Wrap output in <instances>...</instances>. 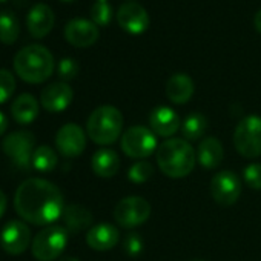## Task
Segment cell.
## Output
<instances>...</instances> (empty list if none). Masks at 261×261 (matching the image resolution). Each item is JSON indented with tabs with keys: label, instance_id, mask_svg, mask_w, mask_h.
<instances>
[{
	"label": "cell",
	"instance_id": "6da1fadb",
	"mask_svg": "<svg viewBox=\"0 0 261 261\" xmlns=\"http://www.w3.org/2000/svg\"><path fill=\"white\" fill-rule=\"evenodd\" d=\"M14 207L25 221L48 226L57 221L65 211L63 194L45 178H28L16 191Z\"/></svg>",
	"mask_w": 261,
	"mask_h": 261
},
{
	"label": "cell",
	"instance_id": "7a4b0ae2",
	"mask_svg": "<svg viewBox=\"0 0 261 261\" xmlns=\"http://www.w3.org/2000/svg\"><path fill=\"white\" fill-rule=\"evenodd\" d=\"M197 163V152L185 139H168L157 148V165L169 178L188 177Z\"/></svg>",
	"mask_w": 261,
	"mask_h": 261
},
{
	"label": "cell",
	"instance_id": "3957f363",
	"mask_svg": "<svg viewBox=\"0 0 261 261\" xmlns=\"http://www.w3.org/2000/svg\"><path fill=\"white\" fill-rule=\"evenodd\" d=\"M54 57L51 51L39 43L23 46L14 57V69L27 83H43L54 72Z\"/></svg>",
	"mask_w": 261,
	"mask_h": 261
},
{
	"label": "cell",
	"instance_id": "277c9868",
	"mask_svg": "<svg viewBox=\"0 0 261 261\" xmlns=\"http://www.w3.org/2000/svg\"><path fill=\"white\" fill-rule=\"evenodd\" d=\"M123 123V114L115 106L103 105L94 109L88 117L86 133L88 137L97 145H112L118 137H121Z\"/></svg>",
	"mask_w": 261,
	"mask_h": 261
},
{
	"label": "cell",
	"instance_id": "5b68a950",
	"mask_svg": "<svg viewBox=\"0 0 261 261\" xmlns=\"http://www.w3.org/2000/svg\"><path fill=\"white\" fill-rule=\"evenodd\" d=\"M69 232L63 226L51 224L40 230L33 240V255L37 261H56L68 244Z\"/></svg>",
	"mask_w": 261,
	"mask_h": 261
},
{
	"label": "cell",
	"instance_id": "8992f818",
	"mask_svg": "<svg viewBox=\"0 0 261 261\" xmlns=\"http://www.w3.org/2000/svg\"><path fill=\"white\" fill-rule=\"evenodd\" d=\"M233 145L240 155L256 159L261 155V117L247 115L235 127Z\"/></svg>",
	"mask_w": 261,
	"mask_h": 261
},
{
	"label": "cell",
	"instance_id": "52a82bcc",
	"mask_svg": "<svg viewBox=\"0 0 261 261\" xmlns=\"http://www.w3.org/2000/svg\"><path fill=\"white\" fill-rule=\"evenodd\" d=\"M120 145L121 151L127 157L139 160L148 159L159 148L157 136L149 127L145 126H130L129 129H126L124 134L121 136Z\"/></svg>",
	"mask_w": 261,
	"mask_h": 261
},
{
	"label": "cell",
	"instance_id": "ba28073f",
	"mask_svg": "<svg viewBox=\"0 0 261 261\" xmlns=\"http://www.w3.org/2000/svg\"><path fill=\"white\" fill-rule=\"evenodd\" d=\"M151 217V204L143 197L130 195L117 203L114 207V220L121 227L133 229L142 226Z\"/></svg>",
	"mask_w": 261,
	"mask_h": 261
},
{
	"label": "cell",
	"instance_id": "9c48e42d",
	"mask_svg": "<svg viewBox=\"0 0 261 261\" xmlns=\"http://www.w3.org/2000/svg\"><path fill=\"white\" fill-rule=\"evenodd\" d=\"M34 145L36 139L33 133H30V130H16V133L5 137L2 149L14 162L16 166L27 169L31 166L33 154L36 151Z\"/></svg>",
	"mask_w": 261,
	"mask_h": 261
},
{
	"label": "cell",
	"instance_id": "30bf717a",
	"mask_svg": "<svg viewBox=\"0 0 261 261\" xmlns=\"http://www.w3.org/2000/svg\"><path fill=\"white\" fill-rule=\"evenodd\" d=\"M211 195L221 206H232L241 195V180L232 171H221L211 180Z\"/></svg>",
	"mask_w": 261,
	"mask_h": 261
},
{
	"label": "cell",
	"instance_id": "8fae6325",
	"mask_svg": "<svg viewBox=\"0 0 261 261\" xmlns=\"http://www.w3.org/2000/svg\"><path fill=\"white\" fill-rule=\"evenodd\" d=\"M31 244V230L30 227L19 221L11 220L8 221L2 232H0V246L10 255H20L23 253Z\"/></svg>",
	"mask_w": 261,
	"mask_h": 261
},
{
	"label": "cell",
	"instance_id": "7c38bea8",
	"mask_svg": "<svg viewBox=\"0 0 261 261\" xmlns=\"http://www.w3.org/2000/svg\"><path fill=\"white\" fill-rule=\"evenodd\" d=\"M56 146L59 152L66 159H74L82 155L86 148L85 130L75 123L63 124L56 136Z\"/></svg>",
	"mask_w": 261,
	"mask_h": 261
},
{
	"label": "cell",
	"instance_id": "4fadbf2b",
	"mask_svg": "<svg viewBox=\"0 0 261 261\" xmlns=\"http://www.w3.org/2000/svg\"><path fill=\"white\" fill-rule=\"evenodd\" d=\"M118 25L129 34H143L149 28V14L137 2L123 4L117 11Z\"/></svg>",
	"mask_w": 261,
	"mask_h": 261
},
{
	"label": "cell",
	"instance_id": "5bb4252c",
	"mask_svg": "<svg viewBox=\"0 0 261 261\" xmlns=\"http://www.w3.org/2000/svg\"><path fill=\"white\" fill-rule=\"evenodd\" d=\"M65 39L77 48H88L98 39V28L92 20L75 17L65 25Z\"/></svg>",
	"mask_w": 261,
	"mask_h": 261
},
{
	"label": "cell",
	"instance_id": "9a60e30c",
	"mask_svg": "<svg viewBox=\"0 0 261 261\" xmlns=\"http://www.w3.org/2000/svg\"><path fill=\"white\" fill-rule=\"evenodd\" d=\"M74 92L66 82H56L48 85L40 94V105L48 112H62L72 101Z\"/></svg>",
	"mask_w": 261,
	"mask_h": 261
},
{
	"label": "cell",
	"instance_id": "2e32d148",
	"mask_svg": "<svg viewBox=\"0 0 261 261\" xmlns=\"http://www.w3.org/2000/svg\"><path fill=\"white\" fill-rule=\"evenodd\" d=\"M151 130L159 137H172L181 127L180 117L169 106H157L149 114Z\"/></svg>",
	"mask_w": 261,
	"mask_h": 261
},
{
	"label": "cell",
	"instance_id": "e0dca14e",
	"mask_svg": "<svg viewBox=\"0 0 261 261\" xmlns=\"http://www.w3.org/2000/svg\"><path fill=\"white\" fill-rule=\"evenodd\" d=\"M54 20H56L54 11L46 4H36L30 10L27 17L28 31L36 39L46 37L54 27Z\"/></svg>",
	"mask_w": 261,
	"mask_h": 261
},
{
	"label": "cell",
	"instance_id": "ac0fdd59",
	"mask_svg": "<svg viewBox=\"0 0 261 261\" xmlns=\"http://www.w3.org/2000/svg\"><path fill=\"white\" fill-rule=\"evenodd\" d=\"M118 238H120V233L115 226L109 223H100V224L92 226L88 230L86 243L91 249L105 252V250H111L112 247H115L118 243Z\"/></svg>",
	"mask_w": 261,
	"mask_h": 261
},
{
	"label": "cell",
	"instance_id": "d6986e66",
	"mask_svg": "<svg viewBox=\"0 0 261 261\" xmlns=\"http://www.w3.org/2000/svg\"><path fill=\"white\" fill-rule=\"evenodd\" d=\"M195 86L188 74H174L166 83V95L175 105L188 103L194 95Z\"/></svg>",
	"mask_w": 261,
	"mask_h": 261
},
{
	"label": "cell",
	"instance_id": "ffe728a7",
	"mask_svg": "<svg viewBox=\"0 0 261 261\" xmlns=\"http://www.w3.org/2000/svg\"><path fill=\"white\" fill-rule=\"evenodd\" d=\"M223 157H224V151H223V145L220 143L218 139L204 137L200 142L198 151H197V160L203 168L214 169V168L220 166V163L223 162Z\"/></svg>",
	"mask_w": 261,
	"mask_h": 261
},
{
	"label": "cell",
	"instance_id": "44dd1931",
	"mask_svg": "<svg viewBox=\"0 0 261 261\" xmlns=\"http://www.w3.org/2000/svg\"><path fill=\"white\" fill-rule=\"evenodd\" d=\"M65 229L69 233H79L85 229H88L92 224V214L89 209H86L82 204H69L65 207L62 214Z\"/></svg>",
	"mask_w": 261,
	"mask_h": 261
},
{
	"label": "cell",
	"instance_id": "7402d4cb",
	"mask_svg": "<svg viewBox=\"0 0 261 261\" xmlns=\"http://www.w3.org/2000/svg\"><path fill=\"white\" fill-rule=\"evenodd\" d=\"M91 166L95 175L103 177V178H111L120 169V159L115 151L109 148H103V149H98L92 155Z\"/></svg>",
	"mask_w": 261,
	"mask_h": 261
},
{
	"label": "cell",
	"instance_id": "603a6c76",
	"mask_svg": "<svg viewBox=\"0 0 261 261\" xmlns=\"http://www.w3.org/2000/svg\"><path fill=\"white\" fill-rule=\"evenodd\" d=\"M11 114L17 123L30 124L39 115V101L33 94H20L11 105Z\"/></svg>",
	"mask_w": 261,
	"mask_h": 261
},
{
	"label": "cell",
	"instance_id": "cb8c5ba5",
	"mask_svg": "<svg viewBox=\"0 0 261 261\" xmlns=\"http://www.w3.org/2000/svg\"><path fill=\"white\" fill-rule=\"evenodd\" d=\"M206 130H207V118L200 112L189 114L181 123V134L188 142H197L200 139L203 140Z\"/></svg>",
	"mask_w": 261,
	"mask_h": 261
},
{
	"label": "cell",
	"instance_id": "d4e9b609",
	"mask_svg": "<svg viewBox=\"0 0 261 261\" xmlns=\"http://www.w3.org/2000/svg\"><path fill=\"white\" fill-rule=\"evenodd\" d=\"M20 34V25L14 13L5 10L0 13V42L13 45L17 42Z\"/></svg>",
	"mask_w": 261,
	"mask_h": 261
},
{
	"label": "cell",
	"instance_id": "484cf974",
	"mask_svg": "<svg viewBox=\"0 0 261 261\" xmlns=\"http://www.w3.org/2000/svg\"><path fill=\"white\" fill-rule=\"evenodd\" d=\"M31 166L39 172H51L57 166V154L49 146H39L33 154Z\"/></svg>",
	"mask_w": 261,
	"mask_h": 261
},
{
	"label": "cell",
	"instance_id": "4316f807",
	"mask_svg": "<svg viewBox=\"0 0 261 261\" xmlns=\"http://www.w3.org/2000/svg\"><path fill=\"white\" fill-rule=\"evenodd\" d=\"M154 174V168L149 162H136L133 166L129 168V172H127V177L133 183H145L148 181Z\"/></svg>",
	"mask_w": 261,
	"mask_h": 261
},
{
	"label": "cell",
	"instance_id": "83f0119b",
	"mask_svg": "<svg viewBox=\"0 0 261 261\" xmlns=\"http://www.w3.org/2000/svg\"><path fill=\"white\" fill-rule=\"evenodd\" d=\"M111 17H112L111 5L108 2H100V0H97L91 8V20L95 25L105 27L111 22Z\"/></svg>",
	"mask_w": 261,
	"mask_h": 261
},
{
	"label": "cell",
	"instance_id": "f1b7e54d",
	"mask_svg": "<svg viewBox=\"0 0 261 261\" xmlns=\"http://www.w3.org/2000/svg\"><path fill=\"white\" fill-rule=\"evenodd\" d=\"M16 91V79L8 69H0V105L13 97Z\"/></svg>",
	"mask_w": 261,
	"mask_h": 261
},
{
	"label": "cell",
	"instance_id": "f546056e",
	"mask_svg": "<svg viewBox=\"0 0 261 261\" xmlns=\"http://www.w3.org/2000/svg\"><path fill=\"white\" fill-rule=\"evenodd\" d=\"M243 177L249 188L261 191V163H252L246 166L243 171Z\"/></svg>",
	"mask_w": 261,
	"mask_h": 261
},
{
	"label": "cell",
	"instance_id": "4dcf8cb0",
	"mask_svg": "<svg viewBox=\"0 0 261 261\" xmlns=\"http://www.w3.org/2000/svg\"><path fill=\"white\" fill-rule=\"evenodd\" d=\"M123 249L129 256H137L143 250V240L139 233H129L123 241Z\"/></svg>",
	"mask_w": 261,
	"mask_h": 261
},
{
	"label": "cell",
	"instance_id": "1f68e13d",
	"mask_svg": "<svg viewBox=\"0 0 261 261\" xmlns=\"http://www.w3.org/2000/svg\"><path fill=\"white\" fill-rule=\"evenodd\" d=\"M57 72H59V75H60L62 80H72L79 74V65H77L75 60H72L69 57L62 59L59 62Z\"/></svg>",
	"mask_w": 261,
	"mask_h": 261
},
{
	"label": "cell",
	"instance_id": "d6a6232c",
	"mask_svg": "<svg viewBox=\"0 0 261 261\" xmlns=\"http://www.w3.org/2000/svg\"><path fill=\"white\" fill-rule=\"evenodd\" d=\"M7 204H8V201H7V195H5V192L0 189V218L4 217V214H5V211H7Z\"/></svg>",
	"mask_w": 261,
	"mask_h": 261
},
{
	"label": "cell",
	"instance_id": "836d02e7",
	"mask_svg": "<svg viewBox=\"0 0 261 261\" xmlns=\"http://www.w3.org/2000/svg\"><path fill=\"white\" fill-rule=\"evenodd\" d=\"M7 127H8V118L5 117L4 112H0V137L5 134Z\"/></svg>",
	"mask_w": 261,
	"mask_h": 261
},
{
	"label": "cell",
	"instance_id": "e575fe53",
	"mask_svg": "<svg viewBox=\"0 0 261 261\" xmlns=\"http://www.w3.org/2000/svg\"><path fill=\"white\" fill-rule=\"evenodd\" d=\"M253 23H255V28L258 33H261V10L255 14V19H253Z\"/></svg>",
	"mask_w": 261,
	"mask_h": 261
},
{
	"label": "cell",
	"instance_id": "d590c367",
	"mask_svg": "<svg viewBox=\"0 0 261 261\" xmlns=\"http://www.w3.org/2000/svg\"><path fill=\"white\" fill-rule=\"evenodd\" d=\"M56 261H80V259L75 258V256H62V258H59Z\"/></svg>",
	"mask_w": 261,
	"mask_h": 261
},
{
	"label": "cell",
	"instance_id": "8d00e7d4",
	"mask_svg": "<svg viewBox=\"0 0 261 261\" xmlns=\"http://www.w3.org/2000/svg\"><path fill=\"white\" fill-rule=\"evenodd\" d=\"M63 2H72V0H63Z\"/></svg>",
	"mask_w": 261,
	"mask_h": 261
},
{
	"label": "cell",
	"instance_id": "74e56055",
	"mask_svg": "<svg viewBox=\"0 0 261 261\" xmlns=\"http://www.w3.org/2000/svg\"><path fill=\"white\" fill-rule=\"evenodd\" d=\"M192 261H204V259H192Z\"/></svg>",
	"mask_w": 261,
	"mask_h": 261
},
{
	"label": "cell",
	"instance_id": "f35d334b",
	"mask_svg": "<svg viewBox=\"0 0 261 261\" xmlns=\"http://www.w3.org/2000/svg\"><path fill=\"white\" fill-rule=\"evenodd\" d=\"M100 2H108V0H100Z\"/></svg>",
	"mask_w": 261,
	"mask_h": 261
},
{
	"label": "cell",
	"instance_id": "ab89813d",
	"mask_svg": "<svg viewBox=\"0 0 261 261\" xmlns=\"http://www.w3.org/2000/svg\"><path fill=\"white\" fill-rule=\"evenodd\" d=\"M0 2H5V0H0Z\"/></svg>",
	"mask_w": 261,
	"mask_h": 261
}]
</instances>
